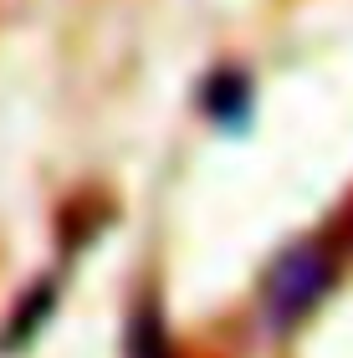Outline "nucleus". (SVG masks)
I'll list each match as a JSON object with an SVG mask.
<instances>
[{
	"label": "nucleus",
	"instance_id": "2",
	"mask_svg": "<svg viewBox=\"0 0 353 358\" xmlns=\"http://www.w3.org/2000/svg\"><path fill=\"white\" fill-rule=\"evenodd\" d=\"M205 113L220 123V128H246L251 118V87L240 72H220L210 77V87H205Z\"/></svg>",
	"mask_w": 353,
	"mask_h": 358
},
{
	"label": "nucleus",
	"instance_id": "3",
	"mask_svg": "<svg viewBox=\"0 0 353 358\" xmlns=\"http://www.w3.org/2000/svg\"><path fill=\"white\" fill-rule=\"evenodd\" d=\"M46 313H52V287H41V297H36V292H31V297H26L21 307H15L10 328L0 333V348H21L26 338H31V333L41 328V317H46Z\"/></svg>",
	"mask_w": 353,
	"mask_h": 358
},
{
	"label": "nucleus",
	"instance_id": "1",
	"mask_svg": "<svg viewBox=\"0 0 353 358\" xmlns=\"http://www.w3.org/2000/svg\"><path fill=\"white\" fill-rule=\"evenodd\" d=\"M333 282V262L317 246H292L282 256L277 266H271V282H266V317L287 328V322H297L302 313H312V302L328 292Z\"/></svg>",
	"mask_w": 353,
	"mask_h": 358
},
{
	"label": "nucleus",
	"instance_id": "4",
	"mask_svg": "<svg viewBox=\"0 0 353 358\" xmlns=\"http://www.w3.org/2000/svg\"><path fill=\"white\" fill-rule=\"evenodd\" d=\"M128 358H169L164 322H159L154 313H138V317H134V333H128Z\"/></svg>",
	"mask_w": 353,
	"mask_h": 358
}]
</instances>
